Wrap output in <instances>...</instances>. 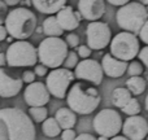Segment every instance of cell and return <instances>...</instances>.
<instances>
[{
	"instance_id": "6da1fadb",
	"label": "cell",
	"mask_w": 148,
	"mask_h": 140,
	"mask_svg": "<svg viewBox=\"0 0 148 140\" xmlns=\"http://www.w3.org/2000/svg\"><path fill=\"white\" fill-rule=\"evenodd\" d=\"M34 122L20 108L0 109V140H35Z\"/></svg>"
},
{
	"instance_id": "7a4b0ae2",
	"label": "cell",
	"mask_w": 148,
	"mask_h": 140,
	"mask_svg": "<svg viewBox=\"0 0 148 140\" xmlns=\"http://www.w3.org/2000/svg\"><path fill=\"white\" fill-rule=\"evenodd\" d=\"M65 97L69 109L78 114H91L101 101L100 92L96 87H90L83 82L74 83Z\"/></svg>"
},
{
	"instance_id": "3957f363",
	"label": "cell",
	"mask_w": 148,
	"mask_h": 140,
	"mask_svg": "<svg viewBox=\"0 0 148 140\" xmlns=\"http://www.w3.org/2000/svg\"><path fill=\"white\" fill-rule=\"evenodd\" d=\"M36 20L35 14L29 8H14L8 12L5 17V30L8 35L17 40H26L34 34L36 30Z\"/></svg>"
},
{
	"instance_id": "277c9868",
	"label": "cell",
	"mask_w": 148,
	"mask_h": 140,
	"mask_svg": "<svg viewBox=\"0 0 148 140\" xmlns=\"http://www.w3.org/2000/svg\"><path fill=\"white\" fill-rule=\"evenodd\" d=\"M116 21L121 29L130 34H136L142 26L148 22V10L139 1H131L120 7L116 13Z\"/></svg>"
},
{
	"instance_id": "5b68a950",
	"label": "cell",
	"mask_w": 148,
	"mask_h": 140,
	"mask_svg": "<svg viewBox=\"0 0 148 140\" xmlns=\"http://www.w3.org/2000/svg\"><path fill=\"white\" fill-rule=\"evenodd\" d=\"M68 55V47L61 38H46L36 48V56L40 65L46 68L59 69Z\"/></svg>"
},
{
	"instance_id": "8992f818",
	"label": "cell",
	"mask_w": 148,
	"mask_h": 140,
	"mask_svg": "<svg viewBox=\"0 0 148 140\" xmlns=\"http://www.w3.org/2000/svg\"><path fill=\"white\" fill-rule=\"evenodd\" d=\"M109 47L110 56H113L120 61L127 62L133 61L138 56V52L140 49V42L136 35L122 31L110 39Z\"/></svg>"
},
{
	"instance_id": "52a82bcc",
	"label": "cell",
	"mask_w": 148,
	"mask_h": 140,
	"mask_svg": "<svg viewBox=\"0 0 148 140\" xmlns=\"http://www.w3.org/2000/svg\"><path fill=\"white\" fill-rule=\"evenodd\" d=\"M5 61L8 66L12 68L34 66L38 61L36 48L26 40H17L9 44L5 53Z\"/></svg>"
},
{
	"instance_id": "ba28073f",
	"label": "cell",
	"mask_w": 148,
	"mask_h": 140,
	"mask_svg": "<svg viewBox=\"0 0 148 140\" xmlns=\"http://www.w3.org/2000/svg\"><path fill=\"white\" fill-rule=\"evenodd\" d=\"M92 126H94V130L96 131V134H99L100 136H104L107 139L113 138V136H117L121 131L122 118L117 110L105 108L94 117Z\"/></svg>"
},
{
	"instance_id": "9c48e42d",
	"label": "cell",
	"mask_w": 148,
	"mask_h": 140,
	"mask_svg": "<svg viewBox=\"0 0 148 140\" xmlns=\"http://www.w3.org/2000/svg\"><path fill=\"white\" fill-rule=\"evenodd\" d=\"M73 81L74 74L72 70L59 68V69H53L48 73L44 86H46L47 91L49 92V95H53L57 99H65L69 86Z\"/></svg>"
},
{
	"instance_id": "30bf717a",
	"label": "cell",
	"mask_w": 148,
	"mask_h": 140,
	"mask_svg": "<svg viewBox=\"0 0 148 140\" xmlns=\"http://www.w3.org/2000/svg\"><path fill=\"white\" fill-rule=\"evenodd\" d=\"M86 38H87V47L90 49L95 51H101L108 44L110 43L112 39V31L108 23L95 21L90 22L86 27Z\"/></svg>"
},
{
	"instance_id": "8fae6325",
	"label": "cell",
	"mask_w": 148,
	"mask_h": 140,
	"mask_svg": "<svg viewBox=\"0 0 148 140\" xmlns=\"http://www.w3.org/2000/svg\"><path fill=\"white\" fill-rule=\"evenodd\" d=\"M74 78L82 79V81H87L90 83L99 86L103 82V70L100 64L96 60H91V59H86L82 60L81 62L77 64V66L74 68Z\"/></svg>"
},
{
	"instance_id": "7c38bea8",
	"label": "cell",
	"mask_w": 148,
	"mask_h": 140,
	"mask_svg": "<svg viewBox=\"0 0 148 140\" xmlns=\"http://www.w3.org/2000/svg\"><path fill=\"white\" fill-rule=\"evenodd\" d=\"M121 131L123 132V136L127 140H143L148 132L147 120L142 115L129 117L122 123Z\"/></svg>"
},
{
	"instance_id": "4fadbf2b",
	"label": "cell",
	"mask_w": 148,
	"mask_h": 140,
	"mask_svg": "<svg viewBox=\"0 0 148 140\" xmlns=\"http://www.w3.org/2000/svg\"><path fill=\"white\" fill-rule=\"evenodd\" d=\"M25 101L29 107L31 108H39L44 107L51 99V95L47 91L44 83L42 82H33L25 88L23 92Z\"/></svg>"
},
{
	"instance_id": "5bb4252c",
	"label": "cell",
	"mask_w": 148,
	"mask_h": 140,
	"mask_svg": "<svg viewBox=\"0 0 148 140\" xmlns=\"http://www.w3.org/2000/svg\"><path fill=\"white\" fill-rule=\"evenodd\" d=\"M105 1L103 0H81L78 1V13L82 18L91 22L99 21L104 16Z\"/></svg>"
},
{
	"instance_id": "9a60e30c",
	"label": "cell",
	"mask_w": 148,
	"mask_h": 140,
	"mask_svg": "<svg viewBox=\"0 0 148 140\" xmlns=\"http://www.w3.org/2000/svg\"><path fill=\"white\" fill-rule=\"evenodd\" d=\"M21 78H13L12 75L7 73V70L0 68V96L4 99L17 96L22 89Z\"/></svg>"
},
{
	"instance_id": "2e32d148",
	"label": "cell",
	"mask_w": 148,
	"mask_h": 140,
	"mask_svg": "<svg viewBox=\"0 0 148 140\" xmlns=\"http://www.w3.org/2000/svg\"><path fill=\"white\" fill-rule=\"evenodd\" d=\"M100 66H101L103 74H107V76H109V78H120L127 70V62L114 59L113 56H110V53H105L103 56Z\"/></svg>"
},
{
	"instance_id": "e0dca14e",
	"label": "cell",
	"mask_w": 148,
	"mask_h": 140,
	"mask_svg": "<svg viewBox=\"0 0 148 140\" xmlns=\"http://www.w3.org/2000/svg\"><path fill=\"white\" fill-rule=\"evenodd\" d=\"M60 29L62 31H73L79 26V21L74 9L69 5H65L62 9H60L55 16Z\"/></svg>"
},
{
	"instance_id": "ac0fdd59",
	"label": "cell",
	"mask_w": 148,
	"mask_h": 140,
	"mask_svg": "<svg viewBox=\"0 0 148 140\" xmlns=\"http://www.w3.org/2000/svg\"><path fill=\"white\" fill-rule=\"evenodd\" d=\"M65 0H34L31 1V5H34L38 12L44 14H55L60 9L65 7Z\"/></svg>"
},
{
	"instance_id": "d6986e66",
	"label": "cell",
	"mask_w": 148,
	"mask_h": 140,
	"mask_svg": "<svg viewBox=\"0 0 148 140\" xmlns=\"http://www.w3.org/2000/svg\"><path fill=\"white\" fill-rule=\"evenodd\" d=\"M55 120H56L57 125L60 126V128L64 130H69L73 128L77 123V115L75 113H73L69 108H60L55 114Z\"/></svg>"
},
{
	"instance_id": "ffe728a7",
	"label": "cell",
	"mask_w": 148,
	"mask_h": 140,
	"mask_svg": "<svg viewBox=\"0 0 148 140\" xmlns=\"http://www.w3.org/2000/svg\"><path fill=\"white\" fill-rule=\"evenodd\" d=\"M42 31L44 33V35H47V38H60V35H62V33H64L60 29L55 16H49L43 21Z\"/></svg>"
},
{
	"instance_id": "44dd1931",
	"label": "cell",
	"mask_w": 148,
	"mask_h": 140,
	"mask_svg": "<svg viewBox=\"0 0 148 140\" xmlns=\"http://www.w3.org/2000/svg\"><path fill=\"white\" fill-rule=\"evenodd\" d=\"M131 94L126 89V87H117L112 91V104L116 108L122 109L126 104L131 100Z\"/></svg>"
},
{
	"instance_id": "7402d4cb",
	"label": "cell",
	"mask_w": 148,
	"mask_h": 140,
	"mask_svg": "<svg viewBox=\"0 0 148 140\" xmlns=\"http://www.w3.org/2000/svg\"><path fill=\"white\" fill-rule=\"evenodd\" d=\"M146 87H147V82L142 76H130L126 81V89L131 94V96L133 95L138 96V95L143 94L146 91Z\"/></svg>"
},
{
	"instance_id": "603a6c76",
	"label": "cell",
	"mask_w": 148,
	"mask_h": 140,
	"mask_svg": "<svg viewBox=\"0 0 148 140\" xmlns=\"http://www.w3.org/2000/svg\"><path fill=\"white\" fill-rule=\"evenodd\" d=\"M42 131H43V134L46 136H48V138H56V136H59L60 134H61V128L57 125L56 120H55L53 117L47 118V120H44L43 122H42Z\"/></svg>"
},
{
	"instance_id": "cb8c5ba5",
	"label": "cell",
	"mask_w": 148,
	"mask_h": 140,
	"mask_svg": "<svg viewBox=\"0 0 148 140\" xmlns=\"http://www.w3.org/2000/svg\"><path fill=\"white\" fill-rule=\"evenodd\" d=\"M29 114H30V120L36 123H42L44 120L48 118V110L44 107H39V108H30L29 109Z\"/></svg>"
},
{
	"instance_id": "d4e9b609",
	"label": "cell",
	"mask_w": 148,
	"mask_h": 140,
	"mask_svg": "<svg viewBox=\"0 0 148 140\" xmlns=\"http://www.w3.org/2000/svg\"><path fill=\"white\" fill-rule=\"evenodd\" d=\"M121 110H122L125 114H127L129 117H133V115H139L142 108H140V104H139L138 100H136L135 97H131V100Z\"/></svg>"
},
{
	"instance_id": "484cf974",
	"label": "cell",
	"mask_w": 148,
	"mask_h": 140,
	"mask_svg": "<svg viewBox=\"0 0 148 140\" xmlns=\"http://www.w3.org/2000/svg\"><path fill=\"white\" fill-rule=\"evenodd\" d=\"M77 64H78V56H77V53L74 51H68L66 57H65L64 62H62L64 69L72 70V69H74V68L77 66Z\"/></svg>"
},
{
	"instance_id": "4316f807",
	"label": "cell",
	"mask_w": 148,
	"mask_h": 140,
	"mask_svg": "<svg viewBox=\"0 0 148 140\" xmlns=\"http://www.w3.org/2000/svg\"><path fill=\"white\" fill-rule=\"evenodd\" d=\"M127 71H129V74H130V76H140V74L144 71V68L139 61L133 60V61L127 65Z\"/></svg>"
},
{
	"instance_id": "83f0119b",
	"label": "cell",
	"mask_w": 148,
	"mask_h": 140,
	"mask_svg": "<svg viewBox=\"0 0 148 140\" xmlns=\"http://www.w3.org/2000/svg\"><path fill=\"white\" fill-rule=\"evenodd\" d=\"M65 44H66V47H70V48H75V47L79 46V36L75 35L74 33H70L69 35H66V38H65Z\"/></svg>"
},
{
	"instance_id": "f1b7e54d",
	"label": "cell",
	"mask_w": 148,
	"mask_h": 140,
	"mask_svg": "<svg viewBox=\"0 0 148 140\" xmlns=\"http://www.w3.org/2000/svg\"><path fill=\"white\" fill-rule=\"evenodd\" d=\"M138 59L140 60V64L144 66H148V47L144 46L142 49H139L138 52Z\"/></svg>"
},
{
	"instance_id": "f546056e",
	"label": "cell",
	"mask_w": 148,
	"mask_h": 140,
	"mask_svg": "<svg viewBox=\"0 0 148 140\" xmlns=\"http://www.w3.org/2000/svg\"><path fill=\"white\" fill-rule=\"evenodd\" d=\"M139 35V42H143L144 44H148V22H146L143 26H142V29L139 30L138 33Z\"/></svg>"
},
{
	"instance_id": "4dcf8cb0",
	"label": "cell",
	"mask_w": 148,
	"mask_h": 140,
	"mask_svg": "<svg viewBox=\"0 0 148 140\" xmlns=\"http://www.w3.org/2000/svg\"><path fill=\"white\" fill-rule=\"evenodd\" d=\"M77 56L82 57L83 60L88 59V57L91 56V49H90L87 46H78V52H77Z\"/></svg>"
},
{
	"instance_id": "1f68e13d",
	"label": "cell",
	"mask_w": 148,
	"mask_h": 140,
	"mask_svg": "<svg viewBox=\"0 0 148 140\" xmlns=\"http://www.w3.org/2000/svg\"><path fill=\"white\" fill-rule=\"evenodd\" d=\"M35 74H34V71L31 70H25L22 74V78H21V81L25 82V83H33V82H35Z\"/></svg>"
},
{
	"instance_id": "d6a6232c",
	"label": "cell",
	"mask_w": 148,
	"mask_h": 140,
	"mask_svg": "<svg viewBox=\"0 0 148 140\" xmlns=\"http://www.w3.org/2000/svg\"><path fill=\"white\" fill-rule=\"evenodd\" d=\"M8 14V7L3 0H0V25H3L5 21V17Z\"/></svg>"
},
{
	"instance_id": "836d02e7",
	"label": "cell",
	"mask_w": 148,
	"mask_h": 140,
	"mask_svg": "<svg viewBox=\"0 0 148 140\" xmlns=\"http://www.w3.org/2000/svg\"><path fill=\"white\" fill-rule=\"evenodd\" d=\"M74 139H75V132H74L73 128L64 130L61 132V140H74Z\"/></svg>"
},
{
	"instance_id": "e575fe53",
	"label": "cell",
	"mask_w": 148,
	"mask_h": 140,
	"mask_svg": "<svg viewBox=\"0 0 148 140\" xmlns=\"http://www.w3.org/2000/svg\"><path fill=\"white\" fill-rule=\"evenodd\" d=\"M34 74L35 76H44L47 75V68L43 66V65H35V69H34Z\"/></svg>"
},
{
	"instance_id": "d590c367",
	"label": "cell",
	"mask_w": 148,
	"mask_h": 140,
	"mask_svg": "<svg viewBox=\"0 0 148 140\" xmlns=\"http://www.w3.org/2000/svg\"><path fill=\"white\" fill-rule=\"evenodd\" d=\"M74 140H96V138H95L94 135H91V134H81V135L75 136V139Z\"/></svg>"
},
{
	"instance_id": "8d00e7d4",
	"label": "cell",
	"mask_w": 148,
	"mask_h": 140,
	"mask_svg": "<svg viewBox=\"0 0 148 140\" xmlns=\"http://www.w3.org/2000/svg\"><path fill=\"white\" fill-rule=\"evenodd\" d=\"M127 0H109L108 1V4H112V5H114V7H122V5H125V4H127Z\"/></svg>"
},
{
	"instance_id": "74e56055",
	"label": "cell",
	"mask_w": 148,
	"mask_h": 140,
	"mask_svg": "<svg viewBox=\"0 0 148 140\" xmlns=\"http://www.w3.org/2000/svg\"><path fill=\"white\" fill-rule=\"evenodd\" d=\"M7 35H8V33H7V30H5L4 25H0V42L4 40V39L7 38Z\"/></svg>"
},
{
	"instance_id": "f35d334b",
	"label": "cell",
	"mask_w": 148,
	"mask_h": 140,
	"mask_svg": "<svg viewBox=\"0 0 148 140\" xmlns=\"http://www.w3.org/2000/svg\"><path fill=\"white\" fill-rule=\"evenodd\" d=\"M5 5H10V7H14V5H17V4H20V1L18 0H5Z\"/></svg>"
},
{
	"instance_id": "ab89813d",
	"label": "cell",
	"mask_w": 148,
	"mask_h": 140,
	"mask_svg": "<svg viewBox=\"0 0 148 140\" xmlns=\"http://www.w3.org/2000/svg\"><path fill=\"white\" fill-rule=\"evenodd\" d=\"M5 64H7V61H5V53H0V66H4Z\"/></svg>"
},
{
	"instance_id": "60d3db41",
	"label": "cell",
	"mask_w": 148,
	"mask_h": 140,
	"mask_svg": "<svg viewBox=\"0 0 148 140\" xmlns=\"http://www.w3.org/2000/svg\"><path fill=\"white\" fill-rule=\"evenodd\" d=\"M109 140H127L125 138V136H120V135H117V136H113L112 139H109Z\"/></svg>"
},
{
	"instance_id": "b9f144b4",
	"label": "cell",
	"mask_w": 148,
	"mask_h": 140,
	"mask_svg": "<svg viewBox=\"0 0 148 140\" xmlns=\"http://www.w3.org/2000/svg\"><path fill=\"white\" fill-rule=\"evenodd\" d=\"M22 4H25L26 7H30V5H31V1H22Z\"/></svg>"
},
{
	"instance_id": "7bdbcfd3",
	"label": "cell",
	"mask_w": 148,
	"mask_h": 140,
	"mask_svg": "<svg viewBox=\"0 0 148 140\" xmlns=\"http://www.w3.org/2000/svg\"><path fill=\"white\" fill-rule=\"evenodd\" d=\"M96 140H108L107 138H104V136H99V138H97Z\"/></svg>"
}]
</instances>
